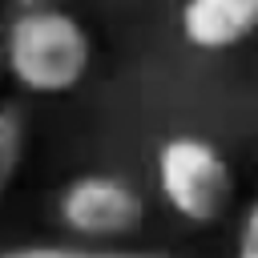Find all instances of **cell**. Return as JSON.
Returning a JSON list of instances; mask_svg holds the SVG:
<instances>
[{
    "label": "cell",
    "instance_id": "cell-6",
    "mask_svg": "<svg viewBox=\"0 0 258 258\" xmlns=\"http://www.w3.org/2000/svg\"><path fill=\"white\" fill-rule=\"evenodd\" d=\"M20 153H24V121L16 109L0 105V194L12 185L16 169H20Z\"/></svg>",
    "mask_w": 258,
    "mask_h": 258
},
{
    "label": "cell",
    "instance_id": "cell-2",
    "mask_svg": "<svg viewBox=\"0 0 258 258\" xmlns=\"http://www.w3.org/2000/svg\"><path fill=\"white\" fill-rule=\"evenodd\" d=\"M157 189L177 218L206 226V222H218L222 210L230 206L234 173L214 141L177 133L157 149Z\"/></svg>",
    "mask_w": 258,
    "mask_h": 258
},
{
    "label": "cell",
    "instance_id": "cell-5",
    "mask_svg": "<svg viewBox=\"0 0 258 258\" xmlns=\"http://www.w3.org/2000/svg\"><path fill=\"white\" fill-rule=\"evenodd\" d=\"M0 258H173L165 250H133V246H85V242H36L4 250Z\"/></svg>",
    "mask_w": 258,
    "mask_h": 258
},
{
    "label": "cell",
    "instance_id": "cell-9",
    "mask_svg": "<svg viewBox=\"0 0 258 258\" xmlns=\"http://www.w3.org/2000/svg\"><path fill=\"white\" fill-rule=\"evenodd\" d=\"M0 69H4V40H0Z\"/></svg>",
    "mask_w": 258,
    "mask_h": 258
},
{
    "label": "cell",
    "instance_id": "cell-3",
    "mask_svg": "<svg viewBox=\"0 0 258 258\" xmlns=\"http://www.w3.org/2000/svg\"><path fill=\"white\" fill-rule=\"evenodd\" d=\"M56 218L73 238L85 242H113L129 238L145 222L141 194L113 173H81L56 198Z\"/></svg>",
    "mask_w": 258,
    "mask_h": 258
},
{
    "label": "cell",
    "instance_id": "cell-7",
    "mask_svg": "<svg viewBox=\"0 0 258 258\" xmlns=\"http://www.w3.org/2000/svg\"><path fill=\"white\" fill-rule=\"evenodd\" d=\"M234 258H258V198H254V206L246 210V222H242V230H238V250H234Z\"/></svg>",
    "mask_w": 258,
    "mask_h": 258
},
{
    "label": "cell",
    "instance_id": "cell-8",
    "mask_svg": "<svg viewBox=\"0 0 258 258\" xmlns=\"http://www.w3.org/2000/svg\"><path fill=\"white\" fill-rule=\"evenodd\" d=\"M16 8H36V4H48V0H12Z\"/></svg>",
    "mask_w": 258,
    "mask_h": 258
},
{
    "label": "cell",
    "instance_id": "cell-4",
    "mask_svg": "<svg viewBox=\"0 0 258 258\" xmlns=\"http://www.w3.org/2000/svg\"><path fill=\"white\" fill-rule=\"evenodd\" d=\"M258 32V0H185L181 36L194 48L222 52Z\"/></svg>",
    "mask_w": 258,
    "mask_h": 258
},
{
    "label": "cell",
    "instance_id": "cell-1",
    "mask_svg": "<svg viewBox=\"0 0 258 258\" xmlns=\"http://www.w3.org/2000/svg\"><path fill=\"white\" fill-rule=\"evenodd\" d=\"M93 40L77 16L52 4L20 8L4 32V69L8 77L36 97H60L77 89L89 73Z\"/></svg>",
    "mask_w": 258,
    "mask_h": 258
}]
</instances>
